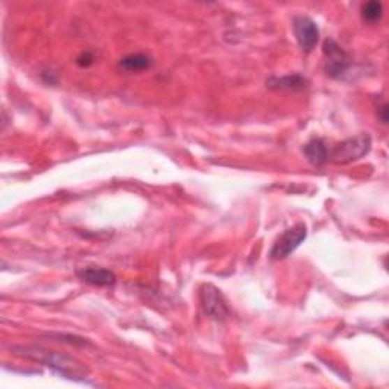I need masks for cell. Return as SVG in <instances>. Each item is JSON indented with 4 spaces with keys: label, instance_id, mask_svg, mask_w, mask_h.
I'll use <instances>...</instances> for the list:
<instances>
[{
    "label": "cell",
    "instance_id": "1",
    "mask_svg": "<svg viewBox=\"0 0 389 389\" xmlns=\"http://www.w3.org/2000/svg\"><path fill=\"white\" fill-rule=\"evenodd\" d=\"M371 149V137L369 134H359L356 137L347 138L341 142L338 146L330 149V157L328 161L336 164H348L364 159Z\"/></svg>",
    "mask_w": 389,
    "mask_h": 389
},
{
    "label": "cell",
    "instance_id": "2",
    "mask_svg": "<svg viewBox=\"0 0 389 389\" xmlns=\"http://www.w3.org/2000/svg\"><path fill=\"white\" fill-rule=\"evenodd\" d=\"M200 300L204 314L216 319V321H223L230 316V309L222 292L213 286V284H203L200 289Z\"/></svg>",
    "mask_w": 389,
    "mask_h": 389
},
{
    "label": "cell",
    "instance_id": "3",
    "mask_svg": "<svg viewBox=\"0 0 389 389\" xmlns=\"http://www.w3.org/2000/svg\"><path fill=\"white\" fill-rule=\"evenodd\" d=\"M323 52L325 57L324 71L328 76L338 80V78L347 73L350 67V58L347 52H345L338 43L333 38H327L323 45Z\"/></svg>",
    "mask_w": 389,
    "mask_h": 389
},
{
    "label": "cell",
    "instance_id": "4",
    "mask_svg": "<svg viewBox=\"0 0 389 389\" xmlns=\"http://www.w3.org/2000/svg\"><path fill=\"white\" fill-rule=\"evenodd\" d=\"M307 227L304 223H297L292 228H288L283 235L277 239L271 249V257L274 260H281V258L289 257L295 249L306 240Z\"/></svg>",
    "mask_w": 389,
    "mask_h": 389
},
{
    "label": "cell",
    "instance_id": "5",
    "mask_svg": "<svg viewBox=\"0 0 389 389\" xmlns=\"http://www.w3.org/2000/svg\"><path fill=\"white\" fill-rule=\"evenodd\" d=\"M14 351L26 359L40 362V364H45L46 367L54 368L63 374H67L68 369H73V362L71 359L54 351H47L36 347H15Z\"/></svg>",
    "mask_w": 389,
    "mask_h": 389
},
{
    "label": "cell",
    "instance_id": "6",
    "mask_svg": "<svg viewBox=\"0 0 389 389\" xmlns=\"http://www.w3.org/2000/svg\"><path fill=\"white\" fill-rule=\"evenodd\" d=\"M292 28L298 45L302 50L309 54V52H312L316 47L319 41V28L310 17L307 15L293 17Z\"/></svg>",
    "mask_w": 389,
    "mask_h": 389
},
{
    "label": "cell",
    "instance_id": "7",
    "mask_svg": "<svg viewBox=\"0 0 389 389\" xmlns=\"http://www.w3.org/2000/svg\"><path fill=\"white\" fill-rule=\"evenodd\" d=\"M76 275L80 277V280L93 284V286H113L116 283V275L113 271L105 270V267L101 266H87L81 267L80 271L76 272Z\"/></svg>",
    "mask_w": 389,
    "mask_h": 389
},
{
    "label": "cell",
    "instance_id": "8",
    "mask_svg": "<svg viewBox=\"0 0 389 389\" xmlns=\"http://www.w3.org/2000/svg\"><path fill=\"white\" fill-rule=\"evenodd\" d=\"M309 81L306 80L304 76H301L298 73H291L286 76H272L270 80L266 81V87H270L272 90H289V91H295V90H302L307 87Z\"/></svg>",
    "mask_w": 389,
    "mask_h": 389
},
{
    "label": "cell",
    "instance_id": "9",
    "mask_svg": "<svg viewBox=\"0 0 389 389\" xmlns=\"http://www.w3.org/2000/svg\"><path fill=\"white\" fill-rule=\"evenodd\" d=\"M302 151H304L307 160L318 168L325 164L328 161V157H330V149L327 148L325 142L321 140V138H312V140H309Z\"/></svg>",
    "mask_w": 389,
    "mask_h": 389
},
{
    "label": "cell",
    "instance_id": "10",
    "mask_svg": "<svg viewBox=\"0 0 389 389\" xmlns=\"http://www.w3.org/2000/svg\"><path fill=\"white\" fill-rule=\"evenodd\" d=\"M152 66V59L145 54H133L120 59L119 67L126 72H140Z\"/></svg>",
    "mask_w": 389,
    "mask_h": 389
},
{
    "label": "cell",
    "instance_id": "11",
    "mask_svg": "<svg viewBox=\"0 0 389 389\" xmlns=\"http://www.w3.org/2000/svg\"><path fill=\"white\" fill-rule=\"evenodd\" d=\"M362 19L368 23H377L383 15V6L377 0H371V2H367L365 5H362Z\"/></svg>",
    "mask_w": 389,
    "mask_h": 389
},
{
    "label": "cell",
    "instance_id": "12",
    "mask_svg": "<svg viewBox=\"0 0 389 389\" xmlns=\"http://www.w3.org/2000/svg\"><path fill=\"white\" fill-rule=\"evenodd\" d=\"M94 63V55L91 52H82V54L76 58V64L81 67H89Z\"/></svg>",
    "mask_w": 389,
    "mask_h": 389
},
{
    "label": "cell",
    "instance_id": "13",
    "mask_svg": "<svg viewBox=\"0 0 389 389\" xmlns=\"http://www.w3.org/2000/svg\"><path fill=\"white\" fill-rule=\"evenodd\" d=\"M377 115H379V119L382 120V124H388V103H382L377 108Z\"/></svg>",
    "mask_w": 389,
    "mask_h": 389
}]
</instances>
